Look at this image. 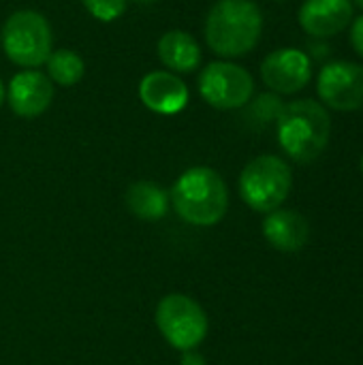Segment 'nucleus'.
Masks as SVG:
<instances>
[{"mask_svg": "<svg viewBox=\"0 0 363 365\" xmlns=\"http://www.w3.org/2000/svg\"><path fill=\"white\" fill-rule=\"evenodd\" d=\"M263 15L250 0H218L205 19V41L223 58L252 51L261 38Z\"/></svg>", "mask_w": 363, "mask_h": 365, "instance_id": "nucleus-1", "label": "nucleus"}, {"mask_svg": "<svg viewBox=\"0 0 363 365\" xmlns=\"http://www.w3.org/2000/svg\"><path fill=\"white\" fill-rule=\"evenodd\" d=\"M173 207L182 220L195 227H212L220 222L229 207V190L220 173L210 167L186 169L169 192Z\"/></svg>", "mask_w": 363, "mask_h": 365, "instance_id": "nucleus-2", "label": "nucleus"}, {"mask_svg": "<svg viewBox=\"0 0 363 365\" xmlns=\"http://www.w3.org/2000/svg\"><path fill=\"white\" fill-rule=\"evenodd\" d=\"M280 148L297 163H312L319 158L332 135V120L323 105L304 98L285 105L276 118Z\"/></svg>", "mask_w": 363, "mask_h": 365, "instance_id": "nucleus-3", "label": "nucleus"}, {"mask_svg": "<svg viewBox=\"0 0 363 365\" xmlns=\"http://www.w3.org/2000/svg\"><path fill=\"white\" fill-rule=\"evenodd\" d=\"M2 47L11 62L24 68H39L47 62L53 34L49 21L39 11H15L2 28Z\"/></svg>", "mask_w": 363, "mask_h": 365, "instance_id": "nucleus-4", "label": "nucleus"}, {"mask_svg": "<svg viewBox=\"0 0 363 365\" xmlns=\"http://www.w3.org/2000/svg\"><path fill=\"white\" fill-rule=\"evenodd\" d=\"M289 165L272 154L250 160L240 175V195L255 212L270 214L278 210L291 190Z\"/></svg>", "mask_w": 363, "mask_h": 365, "instance_id": "nucleus-5", "label": "nucleus"}, {"mask_svg": "<svg viewBox=\"0 0 363 365\" xmlns=\"http://www.w3.org/2000/svg\"><path fill=\"white\" fill-rule=\"evenodd\" d=\"M156 325L163 338L178 351H195L208 336V317L188 295L171 293L156 306Z\"/></svg>", "mask_w": 363, "mask_h": 365, "instance_id": "nucleus-6", "label": "nucleus"}, {"mask_svg": "<svg viewBox=\"0 0 363 365\" xmlns=\"http://www.w3.org/2000/svg\"><path fill=\"white\" fill-rule=\"evenodd\" d=\"M255 92L252 75L233 62H212L199 75V94L216 109H240Z\"/></svg>", "mask_w": 363, "mask_h": 365, "instance_id": "nucleus-7", "label": "nucleus"}, {"mask_svg": "<svg viewBox=\"0 0 363 365\" xmlns=\"http://www.w3.org/2000/svg\"><path fill=\"white\" fill-rule=\"evenodd\" d=\"M319 96L338 111H355L363 107V66L355 62H332L319 73Z\"/></svg>", "mask_w": 363, "mask_h": 365, "instance_id": "nucleus-8", "label": "nucleus"}, {"mask_svg": "<svg viewBox=\"0 0 363 365\" xmlns=\"http://www.w3.org/2000/svg\"><path fill=\"white\" fill-rule=\"evenodd\" d=\"M261 77L267 88L280 94H295L312 77L310 58L295 47H285L272 51L261 64Z\"/></svg>", "mask_w": 363, "mask_h": 365, "instance_id": "nucleus-9", "label": "nucleus"}, {"mask_svg": "<svg viewBox=\"0 0 363 365\" xmlns=\"http://www.w3.org/2000/svg\"><path fill=\"white\" fill-rule=\"evenodd\" d=\"M6 101L15 115L19 118H36L41 115L53 101V83L47 75L36 68H26L13 75Z\"/></svg>", "mask_w": 363, "mask_h": 365, "instance_id": "nucleus-10", "label": "nucleus"}, {"mask_svg": "<svg viewBox=\"0 0 363 365\" xmlns=\"http://www.w3.org/2000/svg\"><path fill=\"white\" fill-rule=\"evenodd\" d=\"M139 98L154 113L175 115L188 105V88L171 71H152L139 83Z\"/></svg>", "mask_w": 363, "mask_h": 365, "instance_id": "nucleus-11", "label": "nucleus"}, {"mask_svg": "<svg viewBox=\"0 0 363 365\" xmlns=\"http://www.w3.org/2000/svg\"><path fill=\"white\" fill-rule=\"evenodd\" d=\"M353 19L351 0H306L300 9L302 28L319 38L342 32Z\"/></svg>", "mask_w": 363, "mask_h": 365, "instance_id": "nucleus-12", "label": "nucleus"}, {"mask_svg": "<svg viewBox=\"0 0 363 365\" xmlns=\"http://www.w3.org/2000/svg\"><path fill=\"white\" fill-rule=\"evenodd\" d=\"M265 240L280 252H297L306 246L310 227L308 220L293 210H274L263 222Z\"/></svg>", "mask_w": 363, "mask_h": 365, "instance_id": "nucleus-13", "label": "nucleus"}, {"mask_svg": "<svg viewBox=\"0 0 363 365\" xmlns=\"http://www.w3.org/2000/svg\"><path fill=\"white\" fill-rule=\"evenodd\" d=\"M158 58L171 73H193L201 64L197 41L184 30H169L158 38Z\"/></svg>", "mask_w": 363, "mask_h": 365, "instance_id": "nucleus-14", "label": "nucleus"}, {"mask_svg": "<svg viewBox=\"0 0 363 365\" xmlns=\"http://www.w3.org/2000/svg\"><path fill=\"white\" fill-rule=\"evenodd\" d=\"M169 192L148 180H139L126 190V205L141 220H160L169 212Z\"/></svg>", "mask_w": 363, "mask_h": 365, "instance_id": "nucleus-15", "label": "nucleus"}, {"mask_svg": "<svg viewBox=\"0 0 363 365\" xmlns=\"http://www.w3.org/2000/svg\"><path fill=\"white\" fill-rule=\"evenodd\" d=\"M45 66H47V77L51 79V83H58L62 88L75 86L86 73L83 58L73 49H56V51H51Z\"/></svg>", "mask_w": 363, "mask_h": 365, "instance_id": "nucleus-16", "label": "nucleus"}, {"mask_svg": "<svg viewBox=\"0 0 363 365\" xmlns=\"http://www.w3.org/2000/svg\"><path fill=\"white\" fill-rule=\"evenodd\" d=\"M98 21H113L126 11L128 0H81Z\"/></svg>", "mask_w": 363, "mask_h": 365, "instance_id": "nucleus-17", "label": "nucleus"}, {"mask_svg": "<svg viewBox=\"0 0 363 365\" xmlns=\"http://www.w3.org/2000/svg\"><path fill=\"white\" fill-rule=\"evenodd\" d=\"M351 43L355 47V51L363 58V15H359L353 21V30H351Z\"/></svg>", "mask_w": 363, "mask_h": 365, "instance_id": "nucleus-18", "label": "nucleus"}, {"mask_svg": "<svg viewBox=\"0 0 363 365\" xmlns=\"http://www.w3.org/2000/svg\"><path fill=\"white\" fill-rule=\"evenodd\" d=\"M182 365H205L203 357L195 351H184V357H182Z\"/></svg>", "mask_w": 363, "mask_h": 365, "instance_id": "nucleus-19", "label": "nucleus"}, {"mask_svg": "<svg viewBox=\"0 0 363 365\" xmlns=\"http://www.w3.org/2000/svg\"><path fill=\"white\" fill-rule=\"evenodd\" d=\"M4 96H6V90H4V86H2V81H0V105H2V101H4Z\"/></svg>", "mask_w": 363, "mask_h": 365, "instance_id": "nucleus-20", "label": "nucleus"}, {"mask_svg": "<svg viewBox=\"0 0 363 365\" xmlns=\"http://www.w3.org/2000/svg\"><path fill=\"white\" fill-rule=\"evenodd\" d=\"M133 2H141V4H152V2H158V0H133Z\"/></svg>", "mask_w": 363, "mask_h": 365, "instance_id": "nucleus-21", "label": "nucleus"}, {"mask_svg": "<svg viewBox=\"0 0 363 365\" xmlns=\"http://www.w3.org/2000/svg\"><path fill=\"white\" fill-rule=\"evenodd\" d=\"M353 2H355L357 6H362V9H363V0H353Z\"/></svg>", "mask_w": 363, "mask_h": 365, "instance_id": "nucleus-22", "label": "nucleus"}, {"mask_svg": "<svg viewBox=\"0 0 363 365\" xmlns=\"http://www.w3.org/2000/svg\"><path fill=\"white\" fill-rule=\"evenodd\" d=\"M362 171H363V158H362Z\"/></svg>", "mask_w": 363, "mask_h": 365, "instance_id": "nucleus-23", "label": "nucleus"}]
</instances>
